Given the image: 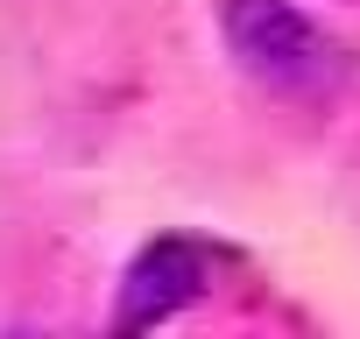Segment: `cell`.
Listing matches in <instances>:
<instances>
[{
    "mask_svg": "<svg viewBox=\"0 0 360 339\" xmlns=\"http://www.w3.org/2000/svg\"><path fill=\"white\" fill-rule=\"evenodd\" d=\"M219 29H226L233 64H240L262 92H276V99L318 106V99H332L339 78H346L339 43H332L304 8H290V0H226V8H219Z\"/></svg>",
    "mask_w": 360,
    "mask_h": 339,
    "instance_id": "obj_1",
    "label": "cell"
},
{
    "mask_svg": "<svg viewBox=\"0 0 360 339\" xmlns=\"http://www.w3.org/2000/svg\"><path fill=\"white\" fill-rule=\"evenodd\" d=\"M205 283H212V255H205V248H191V241H155V248L134 255V269H127V283H120L113 325H120V332L162 325V318L184 311L191 297H205Z\"/></svg>",
    "mask_w": 360,
    "mask_h": 339,
    "instance_id": "obj_2",
    "label": "cell"
}]
</instances>
